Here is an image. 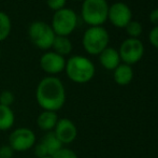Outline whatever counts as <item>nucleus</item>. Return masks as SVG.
I'll use <instances>...</instances> for the list:
<instances>
[{
    "label": "nucleus",
    "mask_w": 158,
    "mask_h": 158,
    "mask_svg": "<svg viewBox=\"0 0 158 158\" xmlns=\"http://www.w3.org/2000/svg\"><path fill=\"white\" fill-rule=\"evenodd\" d=\"M66 88L57 77H43L35 88V100L44 111L57 112L63 109L66 102Z\"/></svg>",
    "instance_id": "obj_1"
},
{
    "label": "nucleus",
    "mask_w": 158,
    "mask_h": 158,
    "mask_svg": "<svg viewBox=\"0 0 158 158\" xmlns=\"http://www.w3.org/2000/svg\"><path fill=\"white\" fill-rule=\"evenodd\" d=\"M1 55H2V53H1V50H0V59H1Z\"/></svg>",
    "instance_id": "obj_26"
},
{
    "label": "nucleus",
    "mask_w": 158,
    "mask_h": 158,
    "mask_svg": "<svg viewBox=\"0 0 158 158\" xmlns=\"http://www.w3.org/2000/svg\"><path fill=\"white\" fill-rule=\"evenodd\" d=\"M52 158H77V153L68 148H61L57 153H55Z\"/></svg>",
    "instance_id": "obj_21"
},
{
    "label": "nucleus",
    "mask_w": 158,
    "mask_h": 158,
    "mask_svg": "<svg viewBox=\"0 0 158 158\" xmlns=\"http://www.w3.org/2000/svg\"><path fill=\"white\" fill-rule=\"evenodd\" d=\"M66 3L67 0H46V4H48V9H51L54 12L66 8Z\"/></svg>",
    "instance_id": "obj_22"
},
{
    "label": "nucleus",
    "mask_w": 158,
    "mask_h": 158,
    "mask_svg": "<svg viewBox=\"0 0 158 158\" xmlns=\"http://www.w3.org/2000/svg\"><path fill=\"white\" fill-rule=\"evenodd\" d=\"M150 21L154 26H158V8L150 13Z\"/></svg>",
    "instance_id": "obj_25"
},
{
    "label": "nucleus",
    "mask_w": 158,
    "mask_h": 158,
    "mask_svg": "<svg viewBox=\"0 0 158 158\" xmlns=\"http://www.w3.org/2000/svg\"><path fill=\"white\" fill-rule=\"evenodd\" d=\"M148 40L154 48H158V26H154L148 33Z\"/></svg>",
    "instance_id": "obj_24"
},
{
    "label": "nucleus",
    "mask_w": 158,
    "mask_h": 158,
    "mask_svg": "<svg viewBox=\"0 0 158 158\" xmlns=\"http://www.w3.org/2000/svg\"><path fill=\"white\" fill-rule=\"evenodd\" d=\"M114 82L119 86H126L133 79V69L131 66L126 64H121L116 69L113 70Z\"/></svg>",
    "instance_id": "obj_14"
},
{
    "label": "nucleus",
    "mask_w": 158,
    "mask_h": 158,
    "mask_svg": "<svg viewBox=\"0 0 158 158\" xmlns=\"http://www.w3.org/2000/svg\"><path fill=\"white\" fill-rule=\"evenodd\" d=\"M12 29L11 19L6 13L0 11V42L8 39Z\"/></svg>",
    "instance_id": "obj_18"
},
{
    "label": "nucleus",
    "mask_w": 158,
    "mask_h": 158,
    "mask_svg": "<svg viewBox=\"0 0 158 158\" xmlns=\"http://www.w3.org/2000/svg\"><path fill=\"white\" fill-rule=\"evenodd\" d=\"M110 35L102 26H94L85 30L82 38L84 50L89 55H99L109 46Z\"/></svg>",
    "instance_id": "obj_4"
},
{
    "label": "nucleus",
    "mask_w": 158,
    "mask_h": 158,
    "mask_svg": "<svg viewBox=\"0 0 158 158\" xmlns=\"http://www.w3.org/2000/svg\"><path fill=\"white\" fill-rule=\"evenodd\" d=\"M54 133L59 141L64 144H70L74 142L77 137V128L70 118H59L54 128Z\"/></svg>",
    "instance_id": "obj_11"
},
{
    "label": "nucleus",
    "mask_w": 158,
    "mask_h": 158,
    "mask_svg": "<svg viewBox=\"0 0 158 158\" xmlns=\"http://www.w3.org/2000/svg\"><path fill=\"white\" fill-rule=\"evenodd\" d=\"M64 71L70 81L77 84H85L95 77L96 68L89 58L82 55H74L66 61Z\"/></svg>",
    "instance_id": "obj_2"
},
{
    "label": "nucleus",
    "mask_w": 158,
    "mask_h": 158,
    "mask_svg": "<svg viewBox=\"0 0 158 158\" xmlns=\"http://www.w3.org/2000/svg\"><path fill=\"white\" fill-rule=\"evenodd\" d=\"M37 143V137L32 129L27 127L16 128L9 135V145L14 152L24 153L33 148Z\"/></svg>",
    "instance_id": "obj_7"
},
{
    "label": "nucleus",
    "mask_w": 158,
    "mask_h": 158,
    "mask_svg": "<svg viewBox=\"0 0 158 158\" xmlns=\"http://www.w3.org/2000/svg\"><path fill=\"white\" fill-rule=\"evenodd\" d=\"M14 153L15 152L9 144H4V145L0 146V158H12Z\"/></svg>",
    "instance_id": "obj_23"
},
{
    "label": "nucleus",
    "mask_w": 158,
    "mask_h": 158,
    "mask_svg": "<svg viewBox=\"0 0 158 158\" xmlns=\"http://www.w3.org/2000/svg\"><path fill=\"white\" fill-rule=\"evenodd\" d=\"M99 61L101 66L106 70H114L121 64V57L118 51L114 48L108 46L99 54Z\"/></svg>",
    "instance_id": "obj_12"
},
{
    "label": "nucleus",
    "mask_w": 158,
    "mask_h": 158,
    "mask_svg": "<svg viewBox=\"0 0 158 158\" xmlns=\"http://www.w3.org/2000/svg\"><path fill=\"white\" fill-rule=\"evenodd\" d=\"M109 6L106 0H84L81 9L82 19L89 27L102 26L108 21Z\"/></svg>",
    "instance_id": "obj_3"
},
{
    "label": "nucleus",
    "mask_w": 158,
    "mask_h": 158,
    "mask_svg": "<svg viewBox=\"0 0 158 158\" xmlns=\"http://www.w3.org/2000/svg\"><path fill=\"white\" fill-rule=\"evenodd\" d=\"M66 58L53 51H46L40 58V68L51 77H55L64 71Z\"/></svg>",
    "instance_id": "obj_10"
},
{
    "label": "nucleus",
    "mask_w": 158,
    "mask_h": 158,
    "mask_svg": "<svg viewBox=\"0 0 158 158\" xmlns=\"http://www.w3.org/2000/svg\"><path fill=\"white\" fill-rule=\"evenodd\" d=\"M108 19L114 27L125 28L132 21L131 9L124 2H115L109 6Z\"/></svg>",
    "instance_id": "obj_9"
},
{
    "label": "nucleus",
    "mask_w": 158,
    "mask_h": 158,
    "mask_svg": "<svg viewBox=\"0 0 158 158\" xmlns=\"http://www.w3.org/2000/svg\"><path fill=\"white\" fill-rule=\"evenodd\" d=\"M28 37L33 45L40 50L48 51L52 48L56 35L53 31L51 24L43 21H35L30 24L28 28Z\"/></svg>",
    "instance_id": "obj_5"
},
{
    "label": "nucleus",
    "mask_w": 158,
    "mask_h": 158,
    "mask_svg": "<svg viewBox=\"0 0 158 158\" xmlns=\"http://www.w3.org/2000/svg\"><path fill=\"white\" fill-rule=\"evenodd\" d=\"M125 29L129 38H135V39H139V37L143 31V27H142L141 23L138 21H131L125 27Z\"/></svg>",
    "instance_id": "obj_19"
},
{
    "label": "nucleus",
    "mask_w": 158,
    "mask_h": 158,
    "mask_svg": "<svg viewBox=\"0 0 158 158\" xmlns=\"http://www.w3.org/2000/svg\"><path fill=\"white\" fill-rule=\"evenodd\" d=\"M58 119L59 118L58 115H57V112L42 110V112L37 117V125L42 131L48 132V131L54 130Z\"/></svg>",
    "instance_id": "obj_13"
},
{
    "label": "nucleus",
    "mask_w": 158,
    "mask_h": 158,
    "mask_svg": "<svg viewBox=\"0 0 158 158\" xmlns=\"http://www.w3.org/2000/svg\"><path fill=\"white\" fill-rule=\"evenodd\" d=\"M53 52L61 55V56H67L72 52V42L70 41L68 37H61V35H56L55 40L53 42Z\"/></svg>",
    "instance_id": "obj_17"
},
{
    "label": "nucleus",
    "mask_w": 158,
    "mask_h": 158,
    "mask_svg": "<svg viewBox=\"0 0 158 158\" xmlns=\"http://www.w3.org/2000/svg\"><path fill=\"white\" fill-rule=\"evenodd\" d=\"M74 1H84V0H74Z\"/></svg>",
    "instance_id": "obj_27"
},
{
    "label": "nucleus",
    "mask_w": 158,
    "mask_h": 158,
    "mask_svg": "<svg viewBox=\"0 0 158 158\" xmlns=\"http://www.w3.org/2000/svg\"><path fill=\"white\" fill-rule=\"evenodd\" d=\"M40 143L44 146V148L46 150V153L50 157H52L55 153H57L61 148H64L63 143L58 140V138L56 137V135L54 133V131H48L45 132L42 135Z\"/></svg>",
    "instance_id": "obj_15"
},
{
    "label": "nucleus",
    "mask_w": 158,
    "mask_h": 158,
    "mask_svg": "<svg viewBox=\"0 0 158 158\" xmlns=\"http://www.w3.org/2000/svg\"><path fill=\"white\" fill-rule=\"evenodd\" d=\"M15 101V96L11 90H2L0 93V104L6 106H11Z\"/></svg>",
    "instance_id": "obj_20"
},
{
    "label": "nucleus",
    "mask_w": 158,
    "mask_h": 158,
    "mask_svg": "<svg viewBox=\"0 0 158 158\" xmlns=\"http://www.w3.org/2000/svg\"><path fill=\"white\" fill-rule=\"evenodd\" d=\"M77 26V15L73 10L69 8H64L54 12L51 27L56 35L69 37L75 30Z\"/></svg>",
    "instance_id": "obj_6"
},
{
    "label": "nucleus",
    "mask_w": 158,
    "mask_h": 158,
    "mask_svg": "<svg viewBox=\"0 0 158 158\" xmlns=\"http://www.w3.org/2000/svg\"><path fill=\"white\" fill-rule=\"evenodd\" d=\"M15 123V114L11 106L0 104V131H8L12 129Z\"/></svg>",
    "instance_id": "obj_16"
},
{
    "label": "nucleus",
    "mask_w": 158,
    "mask_h": 158,
    "mask_svg": "<svg viewBox=\"0 0 158 158\" xmlns=\"http://www.w3.org/2000/svg\"><path fill=\"white\" fill-rule=\"evenodd\" d=\"M43 158H52V157H43Z\"/></svg>",
    "instance_id": "obj_28"
},
{
    "label": "nucleus",
    "mask_w": 158,
    "mask_h": 158,
    "mask_svg": "<svg viewBox=\"0 0 158 158\" xmlns=\"http://www.w3.org/2000/svg\"><path fill=\"white\" fill-rule=\"evenodd\" d=\"M118 54L123 64L132 66L142 59L144 55V45L139 39L128 38L121 44Z\"/></svg>",
    "instance_id": "obj_8"
}]
</instances>
